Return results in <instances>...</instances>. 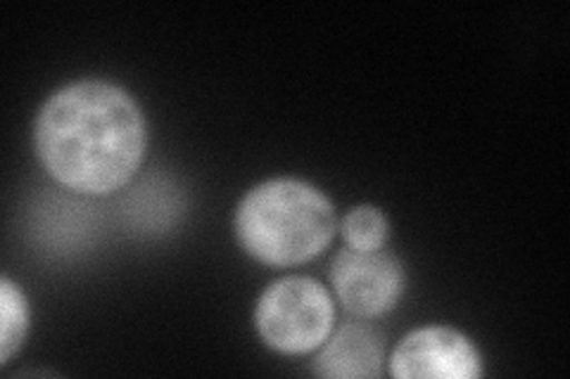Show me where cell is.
I'll list each match as a JSON object with an SVG mask.
<instances>
[{"label":"cell","instance_id":"cell-5","mask_svg":"<svg viewBox=\"0 0 570 379\" xmlns=\"http://www.w3.org/2000/svg\"><path fill=\"white\" fill-rule=\"evenodd\" d=\"M390 375L400 379H473L483 360L469 337L448 325L409 332L390 358Z\"/></svg>","mask_w":570,"mask_h":379},{"label":"cell","instance_id":"cell-7","mask_svg":"<svg viewBox=\"0 0 570 379\" xmlns=\"http://www.w3.org/2000/svg\"><path fill=\"white\" fill-rule=\"evenodd\" d=\"M29 330V306L20 287L8 278L0 280V363H8L22 347Z\"/></svg>","mask_w":570,"mask_h":379},{"label":"cell","instance_id":"cell-2","mask_svg":"<svg viewBox=\"0 0 570 379\" xmlns=\"http://www.w3.org/2000/svg\"><path fill=\"white\" fill-rule=\"evenodd\" d=\"M328 197L297 178H274L249 190L236 211V235L249 257L274 266H297L324 251L335 235Z\"/></svg>","mask_w":570,"mask_h":379},{"label":"cell","instance_id":"cell-8","mask_svg":"<svg viewBox=\"0 0 570 379\" xmlns=\"http://www.w3.org/2000/svg\"><path fill=\"white\" fill-rule=\"evenodd\" d=\"M343 238L350 249H383L387 240V219L376 207H356L343 219Z\"/></svg>","mask_w":570,"mask_h":379},{"label":"cell","instance_id":"cell-4","mask_svg":"<svg viewBox=\"0 0 570 379\" xmlns=\"http://www.w3.org/2000/svg\"><path fill=\"white\" fill-rule=\"evenodd\" d=\"M331 282L350 313L379 318L397 306L404 290V270L390 251L347 247L333 261Z\"/></svg>","mask_w":570,"mask_h":379},{"label":"cell","instance_id":"cell-1","mask_svg":"<svg viewBox=\"0 0 570 379\" xmlns=\"http://www.w3.org/2000/svg\"><path fill=\"white\" fill-rule=\"evenodd\" d=\"M146 142V119L136 100L119 86L94 79L52 93L33 126L43 169L79 195H110L127 186Z\"/></svg>","mask_w":570,"mask_h":379},{"label":"cell","instance_id":"cell-3","mask_svg":"<svg viewBox=\"0 0 570 379\" xmlns=\"http://www.w3.org/2000/svg\"><path fill=\"white\" fill-rule=\"evenodd\" d=\"M335 309L328 290L312 278H283L264 290L255 309L259 337L272 349L299 356L331 337Z\"/></svg>","mask_w":570,"mask_h":379},{"label":"cell","instance_id":"cell-6","mask_svg":"<svg viewBox=\"0 0 570 379\" xmlns=\"http://www.w3.org/2000/svg\"><path fill=\"white\" fill-rule=\"evenodd\" d=\"M314 372L331 379H376L383 375V339L368 325H343L318 347Z\"/></svg>","mask_w":570,"mask_h":379}]
</instances>
